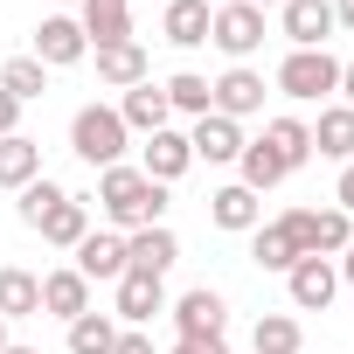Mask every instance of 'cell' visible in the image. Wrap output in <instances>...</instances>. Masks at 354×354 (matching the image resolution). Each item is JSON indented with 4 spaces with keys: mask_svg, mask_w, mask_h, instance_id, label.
Wrapping results in <instances>:
<instances>
[{
    "mask_svg": "<svg viewBox=\"0 0 354 354\" xmlns=\"http://www.w3.org/2000/svg\"><path fill=\"white\" fill-rule=\"evenodd\" d=\"M97 209H104L118 230H153V223L167 216V188L118 160V167H104V181H97Z\"/></svg>",
    "mask_w": 354,
    "mask_h": 354,
    "instance_id": "cell-1",
    "label": "cell"
},
{
    "mask_svg": "<svg viewBox=\"0 0 354 354\" xmlns=\"http://www.w3.org/2000/svg\"><path fill=\"white\" fill-rule=\"evenodd\" d=\"M125 118H118V104H84L77 118H70V153L77 160H91V167H118L125 160Z\"/></svg>",
    "mask_w": 354,
    "mask_h": 354,
    "instance_id": "cell-2",
    "label": "cell"
},
{
    "mask_svg": "<svg viewBox=\"0 0 354 354\" xmlns=\"http://www.w3.org/2000/svg\"><path fill=\"white\" fill-rule=\"evenodd\" d=\"M278 223L292 230V243H299L306 257H340V250L354 243V216H347V209H285Z\"/></svg>",
    "mask_w": 354,
    "mask_h": 354,
    "instance_id": "cell-3",
    "label": "cell"
},
{
    "mask_svg": "<svg viewBox=\"0 0 354 354\" xmlns=\"http://www.w3.org/2000/svg\"><path fill=\"white\" fill-rule=\"evenodd\" d=\"M278 91L299 97V104H319L326 91H340V56L333 49H292L278 63Z\"/></svg>",
    "mask_w": 354,
    "mask_h": 354,
    "instance_id": "cell-4",
    "label": "cell"
},
{
    "mask_svg": "<svg viewBox=\"0 0 354 354\" xmlns=\"http://www.w3.org/2000/svg\"><path fill=\"white\" fill-rule=\"evenodd\" d=\"M209 42H216L230 63H250V56L264 49V8H243V0L216 8V21H209Z\"/></svg>",
    "mask_w": 354,
    "mask_h": 354,
    "instance_id": "cell-5",
    "label": "cell"
},
{
    "mask_svg": "<svg viewBox=\"0 0 354 354\" xmlns=\"http://www.w3.org/2000/svg\"><path fill=\"white\" fill-rule=\"evenodd\" d=\"M167 313H174V333H181V340H223V333H230V306H223V292H209V285L181 292Z\"/></svg>",
    "mask_w": 354,
    "mask_h": 354,
    "instance_id": "cell-6",
    "label": "cell"
},
{
    "mask_svg": "<svg viewBox=\"0 0 354 354\" xmlns=\"http://www.w3.org/2000/svg\"><path fill=\"white\" fill-rule=\"evenodd\" d=\"M285 292H292V306H299V313H326V306H333V292H340L333 257H299V264L285 271Z\"/></svg>",
    "mask_w": 354,
    "mask_h": 354,
    "instance_id": "cell-7",
    "label": "cell"
},
{
    "mask_svg": "<svg viewBox=\"0 0 354 354\" xmlns=\"http://www.w3.org/2000/svg\"><path fill=\"white\" fill-rule=\"evenodd\" d=\"M91 56V42H84V21H70V15H49L42 28H35V63L42 70H70V63H84Z\"/></svg>",
    "mask_w": 354,
    "mask_h": 354,
    "instance_id": "cell-8",
    "label": "cell"
},
{
    "mask_svg": "<svg viewBox=\"0 0 354 354\" xmlns=\"http://www.w3.org/2000/svg\"><path fill=\"white\" fill-rule=\"evenodd\" d=\"M209 97H216V111H223V118H236V125H243V118H257V111H264V77H257L250 63H236V70H223V77L209 84Z\"/></svg>",
    "mask_w": 354,
    "mask_h": 354,
    "instance_id": "cell-9",
    "label": "cell"
},
{
    "mask_svg": "<svg viewBox=\"0 0 354 354\" xmlns=\"http://www.w3.org/2000/svg\"><path fill=\"white\" fill-rule=\"evenodd\" d=\"M278 28H285L292 49H326V35H333V0H285V8H278Z\"/></svg>",
    "mask_w": 354,
    "mask_h": 354,
    "instance_id": "cell-10",
    "label": "cell"
},
{
    "mask_svg": "<svg viewBox=\"0 0 354 354\" xmlns=\"http://www.w3.org/2000/svg\"><path fill=\"white\" fill-rule=\"evenodd\" d=\"M174 257H181V236H174L167 223H153V230H132V236H125V271L167 278V271H174Z\"/></svg>",
    "mask_w": 354,
    "mask_h": 354,
    "instance_id": "cell-11",
    "label": "cell"
},
{
    "mask_svg": "<svg viewBox=\"0 0 354 354\" xmlns=\"http://www.w3.org/2000/svg\"><path fill=\"white\" fill-rule=\"evenodd\" d=\"M195 167V146H188V132H153L146 139V160H139V174H146V181H160V188H174V181H181V174Z\"/></svg>",
    "mask_w": 354,
    "mask_h": 354,
    "instance_id": "cell-12",
    "label": "cell"
},
{
    "mask_svg": "<svg viewBox=\"0 0 354 354\" xmlns=\"http://www.w3.org/2000/svg\"><path fill=\"white\" fill-rule=\"evenodd\" d=\"M188 146H195V160H209V167H230L250 139H243V125L236 118H223V111H209V118H195V132H188Z\"/></svg>",
    "mask_w": 354,
    "mask_h": 354,
    "instance_id": "cell-13",
    "label": "cell"
},
{
    "mask_svg": "<svg viewBox=\"0 0 354 354\" xmlns=\"http://www.w3.org/2000/svg\"><path fill=\"white\" fill-rule=\"evenodd\" d=\"M118 118H125V132H167V118H174V104H167V91L146 77V84H132L125 97H118Z\"/></svg>",
    "mask_w": 354,
    "mask_h": 354,
    "instance_id": "cell-14",
    "label": "cell"
},
{
    "mask_svg": "<svg viewBox=\"0 0 354 354\" xmlns=\"http://www.w3.org/2000/svg\"><path fill=\"white\" fill-rule=\"evenodd\" d=\"M160 313H167V285L146 278V271H125V278H118V319H125V326H153Z\"/></svg>",
    "mask_w": 354,
    "mask_h": 354,
    "instance_id": "cell-15",
    "label": "cell"
},
{
    "mask_svg": "<svg viewBox=\"0 0 354 354\" xmlns=\"http://www.w3.org/2000/svg\"><path fill=\"white\" fill-rule=\"evenodd\" d=\"M209 223H216V230H230V236H243V230H257V223H264V202H257L243 181H230V188H216V195H209Z\"/></svg>",
    "mask_w": 354,
    "mask_h": 354,
    "instance_id": "cell-16",
    "label": "cell"
},
{
    "mask_svg": "<svg viewBox=\"0 0 354 354\" xmlns=\"http://www.w3.org/2000/svg\"><path fill=\"white\" fill-rule=\"evenodd\" d=\"M84 42L91 49L132 42V8H125V0H84Z\"/></svg>",
    "mask_w": 354,
    "mask_h": 354,
    "instance_id": "cell-17",
    "label": "cell"
},
{
    "mask_svg": "<svg viewBox=\"0 0 354 354\" xmlns=\"http://www.w3.org/2000/svg\"><path fill=\"white\" fill-rule=\"evenodd\" d=\"M209 21H216V8H209V0H167L160 35H167L174 49H202V42H209Z\"/></svg>",
    "mask_w": 354,
    "mask_h": 354,
    "instance_id": "cell-18",
    "label": "cell"
},
{
    "mask_svg": "<svg viewBox=\"0 0 354 354\" xmlns=\"http://www.w3.org/2000/svg\"><path fill=\"white\" fill-rule=\"evenodd\" d=\"M77 271H84L91 285H118V278H125V236H97V230H91V236L77 243Z\"/></svg>",
    "mask_w": 354,
    "mask_h": 354,
    "instance_id": "cell-19",
    "label": "cell"
},
{
    "mask_svg": "<svg viewBox=\"0 0 354 354\" xmlns=\"http://www.w3.org/2000/svg\"><path fill=\"white\" fill-rule=\"evenodd\" d=\"M42 313H56V319H77V313H91V278H84L77 264L49 271V278H42Z\"/></svg>",
    "mask_w": 354,
    "mask_h": 354,
    "instance_id": "cell-20",
    "label": "cell"
},
{
    "mask_svg": "<svg viewBox=\"0 0 354 354\" xmlns=\"http://www.w3.org/2000/svg\"><path fill=\"white\" fill-rule=\"evenodd\" d=\"M28 181H42V146L28 132H15V139H0V188L21 195Z\"/></svg>",
    "mask_w": 354,
    "mask_h": 354,
    "instance_id": "cell-21",
    "label": "cell"
},
{
    "mask_svg": "<svg viewBox=\"0 0 354 354\" xmlns=\"http://www.w3.org/2000/svg\"><path fill=\"white\" fill-rule=\"evenodd\" d=\"M42 313V278L21 264H0V319H28Z\"/></svg>",
    "mask_w": 354,
    "mask_h": 354,
    "instance_id": "cell-22",
    "label": "cell"
},
{
    "mask_svg": "<svg viewBox=\"0 0 354 354\" xmlns=\"http://www.w3.org/2000/svg\"><path fill=\"white\" fill-rule=\"evenodd\" d=\"M264 146L285 160V174H299V167L313 160V125H306V118H271V125H264Z\"/></svg>",
    "mask_w": 354,
    "mask_h": 354,
    "instance_id": "cell-23",
    "label": "cell"
},
{
    "mask_svg": "<svg viewBox=\"0 0 354 354\" xmlns=\"http://www.w3.org/2000/svg\"><path fill=\"white\" fill-rule=\"evenodd\" d=\"M84 236H91V202H84V195L56 202V209H49V223H42V243H56V250H77Z\"/></svg>",
    "mask_w": 354,
    "mask_h": 354,
    "instance_id": "cell-24",
    "label": "cell"
},
{
    "mask_svg": "<svg viewBox=\"0 0 354 354\" xmlns=\"http://www.w3.org/2000/svg\"><path fill=\"white\" fill-rule=\"evenodd\" d=\"M250 257H257V271H292L306 250L292 243V230H285V223H257V230H250Z\"/></svg>",
    "mask_w": 354,
    "mask_h": 354,
    "instance_id": "cell-25",
    "label": "cell"
},
{
    "mask_svg": "<svg viewBox=\"0 0 354 354\" xmlns=\"http://www.w3.org/2000/svg\"><path fill=\"white\" fill-rule=\"evenodd\" d=\"M313 153H319V160H354V111H347V104H326V111H319Z\"/></svg>",
    "mask_w": 354,
    "mask_h": 354,
    "instance_id": "cell-26",
    "label": "cell"
},
{
    "mask_svg": "<svg viewBox=\"0 0 354 354\" xmlns=\"http://www.w3.org/2000/svg\"><path fill=\"white\" fill-rule=\"evenodd\" d=\"M97 84H111V91H132V84H146V49H139V42L97 49Z\"/></svg>",
    "mask_w": 354,
    "mask_h": 354,
    "instance_id": "cell-27",
    "label": "cell"
},
{
    "mask_svg": "<svg viewBox=\"0 0 354 354\" xmlns=\"http://www.w3.org/2000/svg\"><path fill=\"white\" fill-rule=\"evenodd\" d=\"M118 347V319L111 313H77L70 319V354H111Z\"/></svg>",
    "mask_w": 354,
    "mask_h": 354,
    "instance_id": "cell-28",
    "label": "cell"
},
{
    "mask_svg": "<svg viewBox=\"0 0 354 354\" xmlns=\"http://www.w3.org/2000/svg\"><path fill=\"white\" fill-rule=\"evenodd\" d=\"M250 354H306V347H299V319H292V313H264V319L250 326Z\"/></svg>",
    "mask_w": 354,
    "mask_h": 354,
    "instance_id": "cell-29",
    "label": "cell"
},
{
    "mask_svg": "<svg viewBox=\"0 0 354 354\" xmlns=\"http://www.w3.org/2000/svg\"><path fill=\"white\" fill-rule=\"evenodd\" d=\"M236 167H243V188H250V195H264V188H278V181H285V160H278L264 139H250V146L236 153Z\"/></svg>",
    "mask_w": 354,
    "mask_h": 354,
    "instance_id": "cell-30",
    "label": "cell"
},
{
    "mask_svg": "<svg viewBox=\"0 0 354 354\" xmlns=\"http://www.w3.org/2000/svg\"><path fill=\"white\" fill-rule=\"evenodd\" d=\"M160 91H167V104H174V111H188V118H209V111H216V97H209V77H195V70L167 77Z\"/></svg>",
    "mask_w": 354,
    "mask_h": 354,
    "instance_id": "cell-31",
    "label": "cell"
},
{
    "mask_svg": "<svg viewBox=\"0 0 354 354\" xmlns=\"http://www.w3.org/2000/svg\"><path fill=\"white\" fill-rule=\"evenodd\" d=\"M0 91H8L15 104H28V97L49 91V70H42L35 56H15V63H0Z\"/></svg>",
    "mask_w": 354,
    "mask_h": 354,
    "instance_id": "cell-32",
    "label": "cell"
},
{
    "mask_svg": "<svg viewBox=\"0 0 354 354\" xmlns=\"http://www.w3.org/2000/svg\"><path fill=\"white\" fill-rule=\"evenodd\" d=\"M56 202H70V188H63V181H49V174H42V181H28V188H21V223H28V230H42Z\"/></svg>",
    "mask_w": 354,
    "mask_h": 354,
    "instance_id": "cell-33",
    "label": "cell"
},
{
    "mask_svg": "<svg viewBox=\"0 0 354 354\" xmlns=\"http://www.w3.org/2000/svg\"><path fill=\"white\" fill-rule=\"evenodd\" d=\"M111 354H153V333H139V326H118V347Z\"/></svg>",
    "mask_w": 354,
    "mask_h": 354,
    "instance_id": "cell-34",
    "label": "cell"
},
{
    "mask_svg": "<svg viewBox=\"0 0 354 354\" xmlns=\"http://www.w3.org/2000/svg\"><path fill=\"white\" fill-rule=\"evenodd\" d=\"M15 125H21V104H15L8 91H0V139H15Z\"/></svg>",
    "mask_w": 354,
    "mask_h": 354,
    "instance_id": "cell-35",
    "label": "cell"
},
{
    "mask_svg": "<svg viewBox=\"0 0 354 354\" xmlns=\"http://www.w3.org/2000/svg\"><path fill=\"white\" fill-rule=\"evenodd\" d=\"M333 202H340V209H347V216H354V160H347V167H340V188H333Z\"/></svg>",
    "mask_w": 354,
    "mask_h": 354,
    "instance_id": "cell-36",
    "label": "cell"
},
{
    "mask_svg": "<svg viewBox=\"0 0 354 354\" xmlns=\"http://www.w3.org/2000/svg\"><path fill=\"white\" fill-rule=\"evenodd\" d=\"M167 354H230V347H223V340H174Z\"/></svg>",
    "mask_w": 354,
    "mask_h": 354,
    "instance_id": "cell-37",
    "label": "cell"
},
{
    "mask_svg": "<svg viewBox=\"0 0 354 354\" xmlns=\"http://www.w3.org/2000/svg\"><path fill=\"white\" fill-rule=\"evenodd\" d=\"M333 28H354V0H333Z\"/></svg>",
    "mask_w": 354,
    "mask_h": 354,
    "instance_id": "cell-38",
    "label": "cell"
},
{
    "mask_svg": "<svg viewBox=\"0 0 354 354\" xmlns=\"http://www.w3.org/2000/svg\"><path fill=\"white\" fill-rule=\"evenodd\" d=\"M340 97H347V111H354V63H340Z\"/></svg>",
    "mask_w": 354,
    "mask_h": 354,
    "instance_id": "cell-39",
    "label": "cell"
},
{
    "mask_svg": "<svg viewBox=\"0 0 354 354\" xmlns=\"http://www.w3.org/2000/svg\"><path fill=\"white\" fill-rule=\"evenodd\" d=\"M340 278H347V285H354V243H347V250H340Z\"/></svg>",
    "mask_w": 354,
    "mask_h": 354,
    "instance_id": "cell-40",
    "label": "cell"
},
{
    "mask_svg": "<svg viewBox=\"0 0 354 354\" xmlns=\"http://www.w3.org/2000/svg\"><path fill=\"white\" fill-rule=\"evenodd\" d=\"M0 354H42V347H21V340H8V347H0Z\"/></svg>",
    "mask_w": 354,
    "mask_h": 354,
    "instance_id": "cell-41",
    "label": "cell"
},
{
    "mask_svg": "<svg viewBox=\"0 0 354 354\" xmlns=\"http://www.w3.org/2000/svg\"><path fill=\"white\" fill-rule=\"evenodd\" d=\"M243 8H285V0H243Z\"/></svg>",
    "mask_w": 354,
    "mask_h": 354,
    "instance_id": "cell-42",
    "label": "cell"
},
{
    "mask_svg": "<svg viewBox=\"0 0 354 354\" xmlns=\"http://www.w3.org/2000/svg\"><path fill=\"white\" fill-rule=\"evenodd\" d=\"M0 347H8V319H0Z\"/></svg>",
    "mask_w": 354,
    "mask_h": 354,
    "instance_id": "cell-43",
    "label": "cell"
},
{
    "mask_svg": "<svg viewBox=\"0 0 354 354\" xmlns=\"http://www.w3.org/2000/svg\"><path fill=\"white\" fill-rule=\"evenodd\" d=\"M125 8H132V0H125Z\"/></svg>",
    "mask_w": 354,
    "mask_h": 354,
    "instance_id": "cell-44",
    "label": "cell"
}]
</instances>
